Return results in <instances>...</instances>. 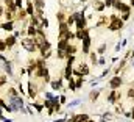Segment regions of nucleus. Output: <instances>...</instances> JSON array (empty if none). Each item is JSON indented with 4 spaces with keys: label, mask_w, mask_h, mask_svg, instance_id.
I'll use <instances>...</instances> for the list:
<instances>
[{
    "label": "nucleus",
    "mask_w": 134,
    "mask_h": 122,
    "mask_svg": "<svg viewBox=\"0 0 134 122\" xmlns=\"http://www.w3.org/2000/svg\"><path fill=\"white\" fill-rule=\"evenodd\" d=\"M20 44H22V47L27 50V52H34L37 47H36V44H34V39L33 38H24L22 41H20Z\"/></svg>",
    "instance_id": "f257e3e1"
},
{
    "label": "nucleus",
    "mask_w": 134,
    "mask_h": 122,
    "mask_svg": "<svg viewBox=\"0 0 134 122\" xmlns=\"http://www.w3.org/2000/svg\"><path fill=\"white\" fill-rule=\"evenodd\" d=\"M122 25H123V22L120 21V19H117V16H111V24H109V30H120L122 28Z\"/></svg>",
    "instance_id": "f03ea898"
},
{
    "label": "nucleus",
    "mask_w": 134,
    "mask_h": 122,
    "mask_svg": "<svg viewBox=\"0 0 134 122\" xmlns=\"http://www.w3.org/2000/svg\"><path fill=\"white\" fill-rule=\"evenodd\" d=\"M75 74H76L78 77H81V75H87V74H89V67H87V64L80 63V66H78V69L75 70Z\"/></svg>",
    "instance_id": "7ed1b4c3"
},
{
    "label": "nucleus",
    "mask_w": 134,
    "mask_h": 122,
    "mask_svg": "<svg viewBox=\"0 0 134 122\" xmlns=\"http://www.w3.org/2000/svg\"><path fill=\"white\" fill-rule=\"evenodd\" d=\"M70 122H89V116L87 114H76V116H73L72 119H70Z\"/></svg>",
    "instance_id": "20e7f679"
},
{
    "label": "nucleus",
    "mask_w": 134,
    "mask_h": 122,
    "mask_svg": "<svg viewBox=\"0 0 134 122\" xmlns=\"http://www.w3.org/2000/svg\"><path fill=\"white\" fill-rule=\"evenodd\" d=\"M16 38L14 36H6V39H5V44H6V49H13L14 45H16Z\"/></svg>",
    "instance_id": "39448f33"
},
{
    "label": "nucleus",
    "mask_w": 134,
    "mask_h": 122,
    "mask_svg": "<svg viewBox=\"0 0 134 122\" xmlns=\"http://www.w3.org/2000/svg\"><path fill=\"white\" fill-rule=\"evenodd\" d=\"M120 85H122V78H120V77H114V78H112V80L109 82V86H111L112 89H115V88H119Z\"/></svg>",
    "instance_id": "423d86ee"
},
{
    "label": "nucleus",
    "mask_w": 134,
    "mask_h": 122,
    "mask_svg": "<svg viewBox=\"0 0 134 122\" xmlns=\"http://www.w3.org/2000/svg\"><path fill=\"white\" fill-rule=\"evenodd\" d=\"M28 95H30V97H31V99H34V97H36V95H37V88H36V86H34L33 83H31V82H30V83H28Z\"/></svg>",
    "instance_id": "0eeeda50"
},
{
    "label": "nucleus",
    "mask_w": 134,
    "mask_h": 122,
    "mask_svg": "<svg viewBox=\"0 0 134 122\" xmlns=\"http://www.w3.org/2000/svg\"><path fill=\"white\" fill-rule=\"evenodd\" d=\"M89 45H91V39H89V34L83 39V52L84 53H87L89 52Z\"/></svg>",
    "instance_id": "6e6552de"
},
{
    "label": "nucleus",
    "mask_w": 134,
    "mask_h": 122,
    "mask_svg": "<svg viewBox=\"0 0 134 122\" xmlns=\"http://www.w3.org/2000/svg\"><path fill=\"white\" fill-rule=\"evenodd\" d=\"M2 30L13 31L14 30V22H5V24H2Z\"/></svg>",
    "instance_id": "1a4fd4ad"
},
{
    "label": "nucleus",
    "mask_w": 134,
    "mask_h": 122,
    "mask_svg": "<svg viewBox=\"0 0 134 122\" xmlns=\"http://www.w3.org/2000/svg\"><path fill=\"white\" fill-rule=\"evenodd\" d=\"M5 5H6V9H8V11H16L14 0H5Z\"/></svg>",
    "instance_id": "9d476101"
},
{
    "label": "nucleus",
    "mask_w": 134,
    "mask_h": 122,
    "mask_svg": "<svg viewBox=\"0 0 134 122\" xmlns=\"http://www.w3.org/2000/svg\"><path fill=\"white\" fill-rule=\"evenodd\" d=\"M25 11H27V14H28V16H34V6H33V2H28V3H27V9H25Z\"/></svg>",
    "instance_id": "9b49d317"
},
{
    "label": "nucleus",
    "mask_w": 134,
    "mask_h": 122,
    "mask_svg": "<svg viewBox=\"0 0 134 122\" xmlns=\"http://www.w3.org/2000/svg\"><path fill=\"white\" fill-rule=\"evenodd\" d=\"M33 3H34V6L37 8V11H42L44 9V0H33Z\"/></svg>",
    "instance_id": "f8f14e48"
},
{
    "label": "nucleus",
    "mask_w": 134,
    "mask_h": 122,
    "mask_svg": "<svg viewBox=\"0 0 134 122\" xmlns=\"http://www.w3.org/2000/svg\"><path fill=\"white\" fill-rule=\"evenodd\" d=\"M119 97H120V94H119V92H117V91H112L111 94H109L108 100H109V102H114V100H117Z\"/></svg>",
    "instance_id": "ddd939ff"
},
{
    "label": "nucleus",
    "mask_w": 134,
    "mask_h": 122,
    "mask_svg": "<svg viewBox=\"0 0 134 122\" xmlns=\"http://www.w3.org/2000/svg\"><path fill=\"white\" fill-rule=\"evenodd\" d=\"M3 66H5V72H6L8 75H13V69H11V63H9V61H6V63H5Z\"/></svg>",
    "instance_id": "4468645a"
},
{
    "label": "nucleus",
    "mask_w": 134,
    "mask_h": 122,
    "mask_svg": "<svg viewBox=\"0 0 134 122\" xmlns=\"http://www.w3.org/2000/svg\"><path fill=\"white\" fill-rule=\"evenodd\" d=\"M36 33H37V28L33 27V25H30V27H28V34H30V38H34Z\"/></svg>",
    "instance_id": "2eb2a0df"
},
{
    "label": "nucleus",
    "mask_w": 134,
    "mask_h": 122,
    "mask_svg": "<svg viewBox=\"0 0 134 122\" xmlns=\"http://www.w3.org/2000/svg\"><path fill=\"white\" fill-rule=\"evenodd\" d=\"M25 16H27V11H25L24 8H22V9H19V13H17V17H19L20 21H24V19H25Z\"/></svg>",
    "instance_id": "dca6fc26"
},
{
    "label": "nucleus",
    "mask_w": 134,
    "mask_h": 122,
    "mask_svg": "<svg viewBox=\"0 0 134 122\" xmlns=\"http://www.w3.org/2000/svg\"><path fill=\"white\" fill-rule=\"evenodd\" d=\"M94 8H95V9H98V11H101V9L104 8V5H103V2H100V0H98V2H95Z\"/></svg>",
    "instance_id": "f3484780"
},
{
    "label": "nucleus",
    "mask_w": 134,
    "mask_h": 122,
    "mask_svg": "<svg viewBox=\"0 0 134 122\" xmlns=\"http://www.w3.org/2000/svg\"><path fill=\"white\" fill-rule=\"evenodd\" d=\"M56 17H58V21H59L61 24H63V22H64V19H66V16H64V13H63V11H59V13L56 14Z\"/></svg>",
    "instance_id": "a211bd4d"
},
{
    "label": "nucleus",
    "mask_w": 134,
    "mask_h": 122,
    "mask_svg": "<svg viewBox=\"0 0 134 122\" xmlns=\"http://www.w3.org/2000/svg\"><path fill=\"white\" fill-rule=\"evenodd\" d=\"M52 86H53V89H59L61 88V82H52Z\"/></svg>",
    "instance_id": "6ab92c4d"
},
{
    "label": "nucleus",
    "mask_w": 134,
    "mask_h": 122,
    "mask_svg": "<svg viewBox=\"0 0 134 122\" xmlns=\"http://www.w3.org/2000/svg\"><path fill=\"white\" fill-rule=\"evenodd\" d=\"M14 5H16V9H22V6H24V5H22V0H16Z\"/></svg>",
    "instance_id": "aec40b11"
},
{
    "label": "nucleus",
    "mask_w": 134,
    "mask_h": 122,
    "mask_svg": "<svg viewBox=\"0 0 134 122\" xmlns=\"http://www.w3.org/2000/svg\"><path fill=\"white\" fill-rule=\"evenodd\" d=\"M81 85H83V78H81V77H78V80H76V85H75V86H76V88H80Z\"/></svg>",
    "instance_id": "412c9836"
},
{
    "label": "nucleus",
    "mask_w": 134,
    "mask_h": 122,
    "mask_svg": "<svg viewBox=\"0 0 134 122\" xmlns=\"http://www.w3.org/2000/svg\"><path fill=\"white\" fill-rule=\"evenodd\" d=\"M78 103H80V100H73V102H70V103H69V106H76Z\"/></svg>",
    "instance_id": "4be33fe9"
},
{
    "label": "nucleus",
    "mask_w": 134,
    "mask_h": 122,
    "mask_svg": "<svg viewBox=\"0 0 134 122\" xmlns=\"http://www.w3.org/2000/svg\"><path fill=\"white\" fill-rule=\"evenodd\" d=\"M6 83V77H0V86H3Z\"/></svg>",
    "instance_id": "5701e85b"
},
{
    "label": "nucleus",
    "mask_w": 134,
    "mask_h": 122,
    "mask_svg": "<svg viewBox=\"0 0 134 122\" xmlns=\"http://www.w3.org/2000/svg\"><path fill=\"white\" fill-rule=\"evenodd\" d=\"M97 97H98V92H97V91H94L92 94H91V99H92V100H94V99H97Z\"/></svg>",
    "instance_id": "b1692460"
},
{
    "label": "nucleus",
    "mask_w": 134,
    "mask_h": 122,
    "mask_svg": "<svg viewBox=\"0 0 134 122\" xmlns=\"http://www.w3.org/2000/svg\"><path fill=\"white\" fill-rule=\"evenodd\" d=\"M34 108H36L37 111H41V110H42V105H41V103H34Z\"/></svg>",
    "instance_id": "393cba45"
},
{
    "label": "nucleus",
    "mask_w": 134,
    "mask_h": 122,
    "mask_svg": "<svg viewBox=\"0 0 134 122\" xmlns=\"http://www.w3.org/2000/svg\"><path fill=\"white\" fill-rule=\"evenodd\" d=\"M128 95H130V97H134V91H133V89H130V91H128Z\"/></svg>",
    "instance_id": "a878e982"
},
{
    "label": "nucleus",
    "mask_w": 134,
    "mask_h": 122,
    "mask_svg": "<svg viewBox=\"0 0 134 122\" xmlns=\"http://www.w3.org/2000/svg\"><path fill=\"white\" fill-rule=\"evenodd\" d=\"M0 16H2V8H0Z\"/></svg>",
    "instance_id": "bb28decb"
},
{
    "label": "nucleus",
    "mask_w": 134,
    "mask_h": 122,
    "mask_svg": "<svg viewBox=\"0 0 134 122\" xmlns=\"http://www.w3.org/2000/svg\"><path fill=\"white\" fill-rule=\"evenodd\" d=\"M0 28H2V24H0Z\"/></svg>",
    "instance_id": "cd10ccee"
},
{
    "label": "nucleus",
    "mask_w": 134,
    "mask_h": 122,
    "mask_svg": "<svg viewBox=\"0 0 134 122\" xmlns=\"http://www.w3.org/2000/svg\"><path fill=\"white\" fill-rule=\"evenodd\" d=\"M89 122H94V121H89Z\"/></svg>",
    "instance_id": "c85d7f7f"
}]
</instances>
